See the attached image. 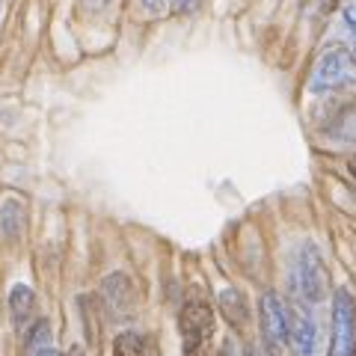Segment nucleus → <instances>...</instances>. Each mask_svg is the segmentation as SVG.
Here are the masks:
<instances>
[{
  "mask_svg": "<svg viewBox=\"0 0 356 356\" xmlns=\"http://www.w3.org/2000/svg\"><path fill=\"white\" fill-rule=\"evenodd\" d=\"M291 291L300 306L312 309L327 294V264L315 243H303L291 264Z\"/></svg>",
  "mask_w": 356,
  "mask_h": 356,
  "instance_id": "obj_1",
  "label": "nucleus"
},
{
  "mask_svg": "<svg viewBox=\"0 0 356 356\" xmlns=\"http://www.w3.org/2000/svg\"><path fill=\"white\" fill-rule=\"evenodd\" d=\"M348 86H356V54L344 48H330L327 54H321L315 72L309 77L312 92H332V89Z\"/></svg>",
  "mask_w": 356,
  "mask_h": 356,
  "instance_id": "obj_2",
  "label": "nucleus"
},
{
  "mask_svg": "<svg viewBox=\"0 0 356 356\" xmlns=\"http://www.w3.org/2000/svg\"><path fill=\"white\" fill-rule=\"evenodd\" d=\"M356 353V300L348 288H339L332 297V336L330 356H353Z\"/></svg>",
  "mask_w": 356,
  "mask_h": 356,
  "instance_id": "obj_3",
  "label": "nucleus"
},
{
  "mask_svg": "<svg viewBox=\"0 0 356 356\" xmlns=\"http://www.w3.org/2000/svg\"><path fill=\"white\" fill-rule=\"evenodd\" d=\"M178 330H181V341L191 356H199V350L211 341V332H214V312L202 300H191L181 309V318H178Z\"/></svg>",
  "mask_w": 356,
  "mask_h": 356,
  "instance_id": "obj_4",
  "label": "nucleus"
},
{
  "mask_svg": "<svg viewBox=\"0 0 356 356\" xmlns=\"http://www.w3.org/2000/svg\"><path fill=\"white\" fill-rule=\"evenodd\" d=\"M259 318H261V332L267 348L280 350L288 344V309L276 294H264L259 303Z\"/></svg>",
  "mask_w": 356,
  "mask_h": 356,
  "instance_id": "obj_5",
  "label": "nucleus"
},
{
  "mask_svg": "<svg viewBox=\"0 0 356 356\" xmlns=\"http://www.w3.org/2000/svg\"><path fill=\"white\" fill-rule=\"evenodd\" d=\"M288 348L294 356H315L318 350V327L306 306H294L288 312Z\"/></svg>",
  "mask_w": 356,
  "mask_h": 356,
  "instance_id": "obj_6",
  "label": "nucleus"
},
{
  "mask_svg": "<svg viewBox=\"0 0 356 356\" xmlns=\"http://www.w3.org/2000/svg\"><path fill=\"white\" fill-rule=\"evenodd\" d=\"M9 309H13L15 327H18L21 332H27L33 315H36V294H33L27 285H15L13 294H9Z\"/></svg>",
  "mask_w": 356,
  "mask_h": 356,
  "instance_id": "obj_7",
  "label": "nucleus"
},
{
  "mask_svg": "<svg viewBox=\"0 0 356 356\" xmlns=\"http://www.w3.org/2000/svg\"><path fill=\"white\" fill-rule=\"evenodd\" d=\"M113 356H143V341L134 332H122L113 344Z\"/></svg>",
  "mask_w": 356,
  "mask_h": 356,
  "instance_id": "obj_8",
  "label": "nucleus"
},
{
  "mask_svg": "<svg viewBox=\"0 0 356 356\" xmlns=\"http://www.w3.org/2000/svg\"><path fill=\"white\" fill-rule=\"evenodd\" d=\"M344 24H348V33L356 44V0H348V6H344Z\"/></svg>",
  "mask_w": 356,
  "mask_h": 356,
  "instance_id": "obj_9",
  "label": "nucleus"
},
{
  "mask_svg": "<svg viewBox=\"0 0 356 356\" xmlns=\"http://www.w3.org/2000/svg\"><path fill=\"white\" fill-rule=\"evenodd\" d=\"M170 3H172V0H143V6H146L149 9V13H170Z\"/></svg>",
  "mask_w": 356,
  "mask_h": 356,
  "instance_id": "obj_10",
  "label": "nucleus"
},
{
  "mask_svg": "<svg viewBox=\"0 0 356 356\" xmlns=\"http://www.w3.org/2000/svg\"><path fill=\"white\" fill-rule=\"evenodd\" d=\"M81 3H83L86 13H102V9L110 3V0H81Z\"/></svg>",
  "mask_w": 356,
  "mask_h": 356,
  "instance_id": "obj_11",
  "label": "nucleus"
},
{
  "mask_svg": "<svg viewBox=\"0 0 356 356\" xmlns=\"http://www.w3.org/2000/svg\"><path fill=\"white\" fill-rule=\"evenodd\" d=\"M30 356H63L57 348H54V344H48V348H39V350H33Z\"/></svg>",
  "mask_w": 356,
  "mask_h": 356,
  "instance_id": "obj_12",
  "label": "nucleus"
},
{
  "mask_svg": "<svg viewBox=\"0 0 356 356\" xmlns=\"http://www.w3.org/2000/svg\"><path fill=\"white\" fill-rule=\"evenodd\" d=\"M175 9H196L199 6V0H172Z\"/></svg>",
  "mask_w": 356,
  "mask_h": 356,
  "instance_id": "obj_13",
  "label": "nucleus"
},
{
  "mask_svg": "<svg viewBox=\"0 0 356 356\" xmlns=\"http://www.w3.org/2000/svg\"><path fill=\"white\" fill-rule=\"evenodd\" d=\"M0 9H3V0H0Z\"/></svg>",
  "mask_w": 356,
  "mask_h": 356,
  "instance_id": "obj_14",
  "label": "nucleus"
},
{
  "mask_svg": "<svg viewBox=\"0 0 356 356\" xmlns=\"http://www.w3.org/2000/svg\"><path fill=\"white\" fill-rule=\"evenodd\" d=\"M353 356H356V353H353Z\"/></svg>",
  "mask_w": 356,
  "mask_h": 356,
  "instance_id": "obj_15",
  "label": "nucleus"
}]
</instances>
